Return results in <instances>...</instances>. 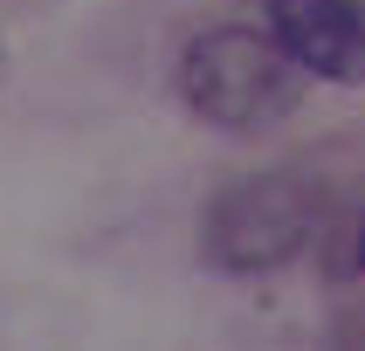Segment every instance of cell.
I'll list each match as a JSON object with an SVG mask.
<instances>
[{
	"label": "cell",
	"instance_id": "1",
	"mask_svg": "<svg viewBox=\"0 0 365 351\" xmlns=\"http://www.w3.org/2000/svg\"><path fill=\"white\" fill-rule=\"evenodd\" d=\"M297 62L283 56L276 35L255 28H207L180 56V90L207 124L221 131H262L297 103Z\"/></svg>",
	"mask_w": 365,
	"mask_h": 351
},
{
	"label": "cell",
	"instance_id": "2",
	"mask_svg": "<svg viewBox=\"0 0 365 351\" xmlns=\"http://www.w3.org/2000/svg\"><path fill=\"white\" fill-rule=\"evenodd\" d=\"M317 227V200L297 179H242L207 206L200 241L221 268H283Z\"/></svg>",
	"mask_w": 365,
	"mask_h": 351
},
{
	"label": "cell",
	"instance_id": "3",
	"mask_svg": "<svg viewBox=\"0 0 365 351\" xmlns=\"http://www.w3.org/2000/svg\"><path fill=\"white\" fill-rule=\"evenodd\" d=\"M269 35L283 41V56L304 76H365V21L351 0H269Z\"/></svg>",
	"mask_w": 365,
	"mask_h": 351
},
{
	"label": "cell",
	"instance_id": "4",
	"mask_svg": "<svg viewBox=\"0 0 365 351\" xmlns=\"http://www.w3.org/2000/svg\"><path fill=\"white\" fill-rule=\"evenodd\" d=\"M359 262H365V227H359Z\"/></svg>",
	"mask_w": 365,
	"mask_h": 351
},
{
	"label": "cell",
	"instance_id": "5",
	"mask_svg": "<svg viewBox=\"0 0 365 351\" xmlns=\"http://www.w3.org/2000/svg\"><path fill=\"white\" fill-rule=\"evenodd\" d=\"M351 7H359V21H365V0H351Z\"/></svg>",
	"mask_w": 365,
	"mask_h": 351
}]
</instances>
